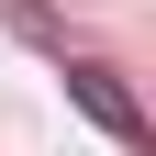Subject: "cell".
Here are the masks:
<instances>
[{
    "label": "cell",
    "mask_w": 156,
    "mask_h": 156,
    "mask_svg": "<svg viewBox=\"0 0 156 156\" xmlns=\"http://www.w3.org/2000/svg\"><path fill=\"white\" fill-rule=\"evenodd\" d=\"M56 78H67V101L89 112V123H101L112 145H145V101H134V89L101 67V56H56Z\"/></svg>",
    "instance_id": "6da1fadb"
}]
</instances>
